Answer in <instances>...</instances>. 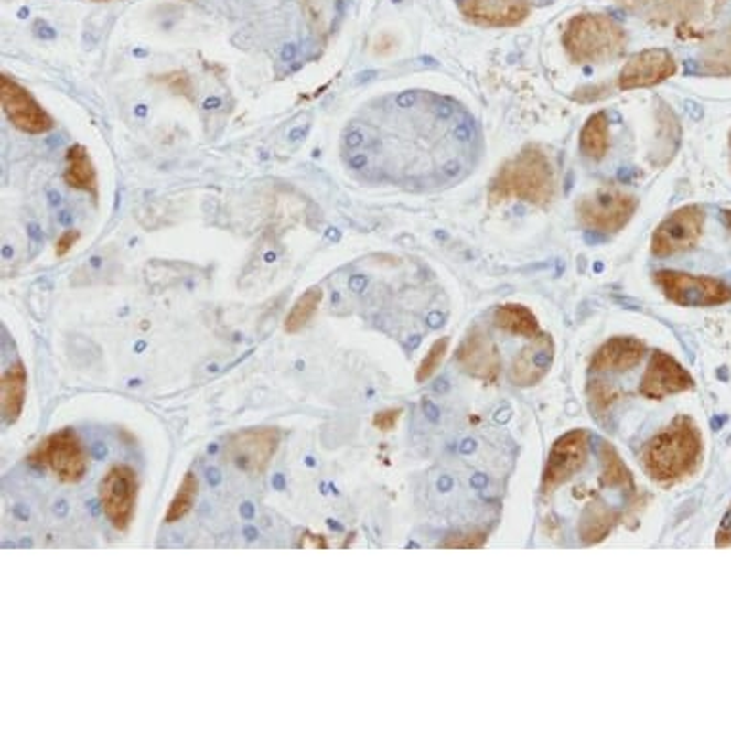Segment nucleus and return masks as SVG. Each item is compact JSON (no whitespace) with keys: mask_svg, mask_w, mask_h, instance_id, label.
Returning <instances> with one entry per match:
<instances>
[{"mask_svg":"<svg viewBox=\"0 0 731 731\" xmlns=\"http://www.w3.org/2000/svg\"><path fill=\"white\" fill-rule=\"evenodd\" d=\"M653 280L664 297L678 306L706 308L731 301V287L718 278L695 276L680 270H659Z\"/></svg>","mask_w":731,"mask_h":731,"instance_id":"obj_7","label":"nucleus"},{"mask_svg":"<svg viewBox=\"0 0 731 731\" xmlns=\"http://www.w3.org/2000/svg\"><path fill=\"white\" fill-rule=\"evenodd\" d=\"M27 462L35 468L48 469L61 483L75 485L87 475L89 452L81 436L73 429L64 427L43 438L29 452Z\"/></svg>","mask_w":731,"mask_h":731,"instance_id":"obj_5","label":"nucleus"},{"mask_svg":"<svg viewBox=\"0 0 731 731\" xmlns=\"http://www.w3.org/2000/svg\"><path fill=\"white\" fill-rule=\"evenodd\" d=\"M704 217V209L701 205H685L676 209L653 232L651 253L662 259L693 249L703 236Z\"/></svg>","mask_w":731,"mask_h":731,"instance_id":"obj_9","label":"nucleus"},{"mask_svg":"<svg viewBox=\"0 0 731 731\" xmlns=\"http://www.w3.org/2000/svg\"><path fill=\"white\" fill-rule=\"evenodd\" d=\"M64 180L70 188H73V190L87 192L98 198L96 167L89 156V150L82 144H73L66 152Z\"/></svg>","mask_w":731,"mask_h":731,"instance_id":"obj_20","label":"nucleus"},{"mask_svg":"<svg viewBox=\"0 0 731 731\" xmlns=\"http://www.w3.org/2000/svg\"><path fill=\"white\" fill-rule=\"evenodd\" d=\"M487 534L483 531H473L468 534H457L450 536L446 542H443V548H480L485 544Z\"/></svg>","mask_w":731,"mask_h":731,"instance_id":"obj_32","label":"nucleus"},{"mask_svg":"<svg viewBox=\"0 0 731 731\" xmlns=\"http://www.w3.org/2000/svg\"><path fill=\"white\" fill-rule=\"evenodd\" d=\"M322 297H324V294H322V289L318 285L306 289L305 294L296 301V305L291 306L289 315L285 317L284 329L287 333L301 331L312 318H315L317 310H318V306L322 303Z\"/></svg>","mask_w":731,"mask_h":731,"instance_id":"obj_28","label":"nucleus"},{"mask_svg":"<svg viewBox=\"0 0 731 731\" xmlns=\"http://www.w3.org/2000/svg\"><path fill=\"white\" fill-rule=\"evenodd\" d=\"M157 81L163 82V85H165L167 89H169V91H173L175 94H180V96H186V98H192L194 85H192L190 77H188L184 71H173V73L161 75V77H157Z\"/></svg>","mask_w":731,"mask_h":731,"instance_id":"obj_31","label":"nucleus"},{"mask_svg":"<svg viewBox=\"0 0 731 731\" xmlns=\"http://www.w3.org/2000/svg\"><path fill=\"white\" fill-rule=\"evenodd\" d=\"M100 506L110 525L124 532L134 519L136 500H138V475L131 466H113L103 475L98 487Z\"/></svg>","mask_w":731,"mask_h":731,"instance_id":"obj_8","label":"nucleus"},{"mask_svg":"<svg viewBox=\"0 0 731 731\" xmlns=\"http://www.w3.org/2000/svg\"><path fill=\"white\" fill-rule=\"evenodd\" d=\"M640 199L613 188H601L576 203V219L582 228L597 234H617L638 211Z\"/></svg>","mask_w":731,"mask_h":731,"instance_id":"obj_6","label":"nucleus"},{"mask_svg":"<svg viewBox=\"0 0 731 731\" xmlns=\"http://www.w3.org/2000/svg\"><path fill=\"white\" fill-rule=\"evenodd\" d=\"M693 387V378L674 357L662 350H655L647 366L640 392L645 399L662 401L664 396L683 392Z\"/></svg>","mask_w":731,"mask_h":731,"instance_id":"obj_14","label":"nucleus"},{"mask_svg":"<svg viewBox=\"0 0 731 731\" xmlns=\"http://www.w3.org/2000/svg\"><path fill=\"white\" fill-rule=\"evenodd\" d=\"M657 117H659V136H657L655 161L657 165H666L672 159L680 144V123L674 112L664 106V103H661Z\"/></svg>","mask_w":731,"mask_h":731,"instance_id":"obj_24","label":"nucleus"},{"mask_svg":"<svg viewBox=\"0 0 731 731\" xmlns=\"http://www.w3.org/2000/svg\"><path fill=\"white\" fill-rule=\"evenodd\" d=\"M310 536H312L310 542H303V540H301V546H303V548H320V550H326V548H328L326 540H324L322 536H315V534H310Z\"/></svg>","mask_w":731,"mask_h":731,"instance_id":"obj_36","label":"nucleus"},{"mask_svg":"<svg viewBox=\"0 0 731 731\" xmlns=\"http://www.w3.org/2000/svg\"><path fill=\"white\" fill-rule=\"evenodd\" d=\"M645 354V345L636 338H613L605 341L594 354L590 368L594 371H626L638 366Z\"/></svg>","mask_w":731,"mask_h":731,"instance_id":"obj_18","label":"nucleus"},{"mask_svg":"<svg viewBox=\"0 0 731 731\" xmlns=\"http://www.w3.org/2000/svg\"><path fill=\"white\" fill-rule=\"evenodd\" d=\"M588 399L590 406L597 415L607 414L618 401H620V391L605 382H592L588 387Z\"/></svg>","mask_w":731,"mask_h":731,"instance_id":"obj_29","label":"nucleus"},{"mask_svg":"<svg viewBox=\"0 0 731 731\" xmlns=\"http://www.w3.org/2000/svg\"><path fill=\"white\" fill-rule=\"evenodd\" d=\"M456 359L459 368L469 373L471 378L483 380L487 383L496 382L500 368H502V359H500L496 343L480 328H475L468 333V338L457 349Z\"/></svg>","mask_w":731,"mask_h":731,"instance_id":"obj_15","label":"nucleus"},{"mask_svg":"<svg viewBox=\"0 0 731 731\" xmlns=\"http://www.w3.org/2000/svg\"><path fill=\"white\" fill-rule=\"evenodd\" d=\"M678 64L674 56L664 48H650L634 54L618 73L617 85L620 91L650 89L674 77Z\"/></svg>","mask_w":731,"mask_h":731,"instance_id":"obj_13","label":"nucleus"},{"mask_svg":"<svg viewBox=\"0 0 731 731\" xmlns=\"http://www.w3.org/2000/svg\"><path fill=\"white\" fill-rule=\"evenodd\" d=\"M448 345H450V339H448V338H441V339H436V341L429 347V350H427V354L424 357L420 368H417V371H415V382H417V383L427 382V380L431 378V375H433L438 368H441V362L445 360L446 352H448Z\"/></svg>","mask_w":731,"mask_h":731,"instance_id":"obj_30","label":"nucleus"},{"mask_svg":"<svg viewBox=\"0 0 731 731\" xmlns=\"http://www.w3.org/2000/svg\"><path fill=\"white\" fill-rule=\"evenodd\" d=\"M601 459V477L603 483L613 489H634V478L630 469L624 466L618 452L609 443H599Z\"/></svg>","mask_w":731,"mask_h":731,"instance_id":"obj_25","label":"nucleus"},{"mask_svg":"<svg viewBox=\"0 0 731 731\" xmlns=\"http://www.w3.org/2000/svg\"><path fill=\"white\" fill-rule=\"evenodd\" d=\"M79 240H81L79 230H66V232L56 240V257H59V259L66 257L77 245Z\"/></svg>","mask_w":731,"mask_h":731,"instance_id":"obj_34","label":"nucleus"},{"mask_svg":"<svg viewBox=\"0 0 731 731\" xmlns=\"http://www.w3.org/2000/svg\"><path fill=\"white\" fill-rule=\"evenodd\" d=\"M280 446V433L274 427L245 429L232 435L224 445V457L247 475L266 471Z\"/></svg>","mask_w":731,"mask_h":731,"instance_id":"obj_10","label":"nucleus"},{"mask_svg":"<svg viewBox=\"0 0 731 731\" xmlns=\"http://www.w3.org/2000/svg\"><path fill=\"white\" fill-rule=\"evenodd\" d=\"M459 10L473 24L487 27H513L529 17L531 0H462Z\"/></svg>","mask_w":731,"mask_h":731,"instance_id":"obj_16","label":"nucleus"},{"mask_svg":"<svg viewBox=\"0 0 731 731\" xmlns=\"http://www.w3.org/2000/svg\"><path fill=\"white\" fill-rule=\"evenodd\" d=\"M617 5L657 27H674L682 38H699L727 0H617Z\"/></svg>","mask_w":731,"mask_h":731,"instance_id":"obj_3","label":"nucleus"},{"mask_svg":"<svg viewBox=\"0 0 731 731\" xmlns=\"http://www.w3.org/2000/svg\"><path fill=\"white\" fill-rule=\"evenodd\" d=\"M27 399V370L24 362H14L0 380V410L6 424L19 420Z\"/></svg>","mask_w":731,"mask_h":731,"instance_id":"obj_19","label":"nucleus"},{"mask_svg":"<svg viewBox=\"0 0 731 731\" xmlns=\"http://www.w3.org/2000/svg\"><path fill=\"white\" fill-rule=\"evenodd\" d=\"M729 145H731V133H729Z\"/></svg>","mask_w":731,"mask_h":731,"instance_id":"obj_38","label":"nucleus"},{"mask_svg":"<svg viewBox=\"0 0 731 731\" xmlns=\"http://www.w3.org/2000/svg\"><path fill=\"white\" fill-rule=\"evenodd\" d=\"M555 196V171L550 157L536 145H527L506 161L490 182L492 203L519 199L531 205H548Z\"/></svg>","mask_w":731,"mask_h":731,"instance_id":"obj_2","label":"nucleus"},{"mask_svg":"<svg viewBox=\"0 0 731 731\" xmlns=\"http://www.w3.org/2000/svg\"><path fill=\"white\" fill-rule=\"evenodd\" d=\"M703 459V435L687 415L659 431L641 450L645 473L659 483H674L697 471Z\"/></svg>","mask_w":731,"mask_h":731,"instance_id":"obj_1","label":"nucleus"},{"mask_svg":"<svg viewBox=\"0 0 731 731\" xmlns=\"http://www.w3.org/2000/svg\"><path fill=\"white\" fill-rule=\"evenodd\" d=\"M609 145V117L605 112H596L580 131V150L588 159L601 161L607 156Z\"/></svg>","mask_w":731,"mask_h":731,"instance_id":"obj_22","label":"nucleus"},{"mask_svg":"<svg viewBox=\"0 0 731 731\" xmlns=\"http://www.w3.org/2000/svg\"><path fill=\"white\" fill-rule=\"evenodd\" d=\"M401 414H403L401 408H387V410H382V412H378V414L373 415L371 424H373L375 429H380V431H383V433H389V431H392V429L396 427V424H399Z\"/></svg>","mask_w":731,"mask_h":731,"instance_id":"obj_33","label":"nucleus"},{"mask_svg":"<svg viewBox=\"0 0 731 731\" xmlns=\"http://www.w3.org/2000/svg\"><path fill=\"white\" fill-rule=\"evenodd\" d=\"M0 106L17 131L26 134H45L54 129V119L33 94L12 77H0Z\"/></svg>","mask_w":731,"mask_h":731,"instance_id":"obj_11","label":"nucleus"},{"mask_svg":"<svg viewBox=\"0 0 731 731\" xmlns=\"http://www.w3.org/2000/svg\"><path fill=\"white\" fill-rule=\"evenodd\" d=\"M496 328L519 338L532 339L540 333L534 312L523 305H502L494 310L492 317Z\"/></svg>","mask_w":731,"mask_h":731,"instance_id":"obj_21","label":"nucleus"},{"mask_svg":"<svg viewBox=\"0 0 731 731\" xmlns=\"http://www.w3.org/2000/svg\"><path fill=\"white\" fill-rule=\"evenodd\" d=\"M554 354H555L554 339L548 336V333H538V336L532 338L527 347L521 349V352L513 359V364L510 368L511 383L519 387H531L540 383L552 368Z\"/></svg>","mask_w":731,"mask_h":731,"instance_id":"obj_17","label":"nucleus"},{"mask_svg":"<svg viewBox=\"0 0 731 731\" xmlns=\"http://www.w3.org/2000/svg\"><path fill=\"white\" fill-rule=\"evenodd\" d=\"M722 220H724L726 228L731 232V209H724V211H722Z\"/></svg>","mask_w":731,"mask_h":731,"instance_id":"obj_37","label":"nucleus"},{"mask_svg":"<svg viewBox=\"0 0 731 731\" xmlns=\"http://www.w3.org/2000/svg\"><path fill=\"white\" fill-rule=\"evenodd\" d=\"M618 515L605 508L603 504H592L586 510H584L582 517H580V538L586 542V544H596V542H601L605 536H607L613 529V525L617 523Z\"/></svg>","mask_w":731,"mask_h":731,"instance_id":"obj_23","label":"nucleus"},{"mask_svg":"<svg viewBox=\"0 0 731 731\" xmlns=\"http://www.w3.org/2000/svg\"><path fill=\"white\" fill-rule=\"evenodd\" d=\"M701 70L704 75L727 77L731 75V27L718 35L706 47L701 58Z\"/></svg>","mask_w":731,"mask_h":731,"instance_id":"obj_26","label":"nucleus"},{"mask_svg":"<svg viewBox=\"0 0 731 731\" xmlns=\"http://www.w3.org/2000/svg\"><path fill=\"white\" fill-rule=\"evenodd\" d=\"M198 490H199L198 477L192 471H188L182 478L177 494L173 496L169 508H167V511H165L163 521L167 525L178 523V521H182L188 513L192 511V508L196 504V498H198Z\"/></svg>","mask_w":731,"mask_h":731,"instance_id":"obj_27","label":"nucleus"},{"mask_svg":"<svg viewBox=\"0 0 731 731\" xmlns=\"http://www.w3.org/2000/svg\"><path fill=\"white\" fill-rule=\"evenodd\" d=\"M588 448L590 435L584 429H575L559 436L550 450L544 477H542L544 490L552 492L580 471L588 459Z\"/></svg>","mask_w":731,"mask_h":731,"instance_id":"obj_12","label":"nucleus"},{"mask_svg":"<svg viewBox=\"0 0 731 731\" xmlns=\"http://www.w3.org/2000/svg\"><path fill=\"white\" fill-rule=\"evenodd\" d=\"M563 47L575 64H601L624 50L626 33L609 16L578 14L563 31Z\"/></svg>","mask_w":731,"mask_h":731,"instance_id":"obj_4","label":"nucleus"},{"mask_svg":"<svg viewBox=\"0 0 731 731\" xmlns=\"http://www.w3.org/2000/svg\"><path fill=\"white\" fill-rule=\"evenodd\" d=\"M731 546V506L726 511L720 529L716 532V548H729Z\"/></svg>","mask_w":731,"mask_h":731,"instance_id":"obj_35","label":"nucleus"}]
</instances>
